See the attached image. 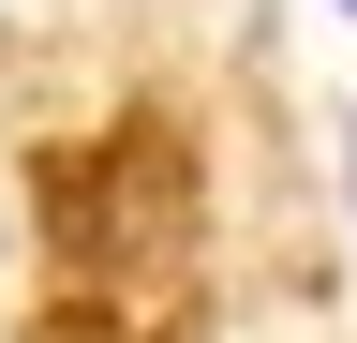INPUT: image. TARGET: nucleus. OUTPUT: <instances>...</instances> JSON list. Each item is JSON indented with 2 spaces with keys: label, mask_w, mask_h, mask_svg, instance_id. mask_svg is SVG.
Instances as JSON below:
<instances>
[{
  "label": "nucleus",
  "mask_w": 357,
  "mask_h": 343,
  "mask_svg": "<svg viewBox=\"0 0 357 343\" xmlns=\"http://www.w3.org/2000/svg\"><path fill=\"white\" fill-rule=\"evenodd\" d=\"M342 15H357V0H342Z\"/></svg>",
  "instance_id": "obj_1"
}]
</instances>
